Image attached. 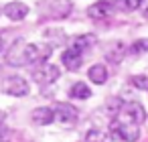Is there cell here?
Listing matches in <instances>:
<instances>
[{"mask_svg":"<svg viewBox=\"0 0 148 142\" xmlns=\"http://www.w3.org/2000/svg\"><path fill=\"white\" fill-rule=\"evenodd\" d=\"M110 134L116 136L118 140L124 142H136L140 138V126L138 124H130V122H112L110 126Z\"/></svg>","mask_w":148,"mask_h":142,"instance_id":"6da1fadb","label":"cell"},{"mask_svg":"<svg viewBox=\"0 0 148 142\" xmlns=\"http://www.w3.org/2000/svg\"><path fill=\"white\" fill-rule=\"evenodd\" d=\"M146 120V110H144V106L142 104H138V102H128V104H124V108H122V112L118 114V122H130V124H142Z\"/></svg>","mask_w":148,"mask_h":142,"instance_id":"7a4b0ae2","label":"cell"},{"mask_svg":"<svg viewBox=\"0 0 148 142\" xmlns=\"http://www.w3.org/2000/svg\"><path fill=\"white\" fill-rule=\"evenodd\" d=\"M51 51H53V47L49 43H29L27 45V65H33V63L45 65Z\"/></svg>","mask_w":148,"mask_h":142,"instance_id":"3957f363","label":"cell"},{"mask_svg":"<svg viewBox=\"0 0 148 142\" xmlns=\"http://www.w3.org/2000/svg\"><path fill=\"white\" fill-rule=\"evenodd\" d=\"M27 41L25 39H14V43L10 45V49L6 51V63L12 67H21L27 65Z\"/></svg>","mask_w":148,"mask_h":142,"instance_id":"277c9868","label":"cell"},{"mask_svg":"<svg viewBox=\"0 0 148 142\" xmlns=\"http://www.w3.org/2000/svg\"><path fill=\"white\" fill-rule=\"evenodd\" d=\"M29 83H27V79H23L21 75H10V77H6L4 81H2V91L6 93V95H14V97H23V95H27L29 93Z\"/></svg>","mask_w":148,"mask_h":142,"instance_id":"5b68a950","label":"cell"},{"mask_svg":"<svg viewBox=\"0 0 148 142\" xmlns=\"http://www.w3.org/2000/svg\"><path fill=\"white\" fill-rule=\"evenodd\" d=\"M59 75H61V73H59V67H57V65L45 63V65H41V67L33 73V79H35L37 83H41V85H49V83L57 81Z\"/></svg>","mask_w":148,"mask_h":142,"instance_id":"8992f818","label":"cell"},{"mask_svg":"<svg viewBox=\"0 0 148 142\" xmlns=\"http://www.w3.org/2000/svg\"><path fill=\"white\" fill-rule=\"evenodd\" d=\"M87 14L93 21H106V19H110L114 14V4L108 2V0H97V2H93L87 8Z\"/></svg>","mask_w":148,"mask_h":142,"instance_id":"52a82bcc","label":"cell"},{"mask_svg":"<svg viewBox=\"0 0 148 142\" xmlns=\"http://www.w3.org/2000/svg\"><path fill=\"white\" fill-rule=\"evenodd\" d=\"M126 55H128V45L124 41H112L106 47V59L110 63H122Z\"/></svg>","mask_w":148,"mask_h":142,"instance_id":"ba28073f","label":"cell"},{"mask_svg":"<svg viewBox=\"0 0 148 142\" xmlns=\"http://www.w3.org/2000/svg\"><path fill=\"white\" fill-rule=\"evenodd\" d=\"M81 55H83V53L77 51V49H73V47L65 49V51L61 53V63H63V67L69 69V71H77V69L81 67V63H83V57H81Z\"/></svg>","mask_w":148,"mask_h":142,"instance_id":"9c48e42d","label":"cell"},{"mask_svg":"<svg viewBox=\"0 0 148 142\" xmlns=\"http://www.w3.org/2000/svg\"><path fill=\"white\" fill-rule=\"evenodd\" d=\"M71 12H73V2L71 0H53L49 4V14L53 19H57V21L67 19Z\"/></svg>","mask_w":148,"mask_h":142,"instance_id":"30bf717a","label":"cell"},{"mask_svg":"<svg viewBox=\"0 0 148 142\" xmlns=\"http://www.w3.org/2000/svg\"><path fill=\"white\" fill-rule=\"evenodd\" d=\"M77 116H79V112H77V108L71 106V104H57V108H55V118H57L59 122H63V124L75 122Z\"/></svg>","mask_w":148,"mask_h":142,"instance_id":"8fae6325","label":"cell"},{"mask_svg":"<svg viewBox=\"0 0 148 142\" xmlns=\"http://www.w3.org/2000/svg\"><path fill=\"white\" fill-rule=\"evenodd\" d=\"M4 14L10 19V21H23L27 14H29V6L25 2H18V0H14V2H8L4 6Z\"/></svg>","mask_w":148,"mask_h":142,"instance_id":"7c38bea8","label":"cell"},{"mask_svg":"<svg viewBox=\"0 0 148 142\" xmlns=\"http://www.w3.org/2000/svg\"><path fill=\"white\" fill-rule=\"evenodd\" d=\"M31 120L37 126H49L55 120V110L53 108H35L31 112Z\"/></svg>","mask_w":148,"mask_h":142,"instance_id":"4fadbf2b","label":"cell"},{"mask_svg":"<svg viewBox=\"0 0 148 142\" xmlns=\"http://www.w3.org/2000/svg\"><path fill=\"white\" fill-rule=\"evenodd\" d=\"M87 77H89L91 83H95V85H103V83L108 81V69H106V65H101V63L91 65L89 71H87Z\"/></svg>","mask_w":148,"mask_h":142,"instance_id":"5bb4252c","label":"cell"},{"mask_svg":"<svg viewBox=\"0 0 148 142\" xmlns=\"http://www.w3.org/2000/svg\"><path fill=\"white\" fill-rule=\"evenodd\" d=\"M95 35H91V33H85V35H79V37H75L73 41H71V47L73 49H77V51H87V49H91L93 45H95Z\"/></svg>","mask_w":148,"mask_h":142,"instance_id":"9a60e30c","label":"cell"},{"mask_svg":"<svg viewBox=\"0 0 148 142\" xmlns=\"http://www.w3.org/2000/svg\"><path fill=\"white\" fill-rule=\"evenodd\" d=\"M69 95L75 97V99H89V97H91V89H89L87 83L75 81V83L71 85V89H69Z\"/></svg>","mask_w":148,"mask_h":142,"instance_id":"2e32d148","label":"cell"},{"mask_svg":"<svg viewBox=\"0 0 148 142\" xmlns=\"http://www.w3.org/2000/svg\"><path fill=\"white\" fill-rule=\"evenodd\" d=\"M83 142H110V138H108V134H106L103 130H99V128H91V130L85 132Z\"/></svg>","mask_w":148,"mask_h":142,"instance_id":"e0dca14e","label":"cell"},{"mask_svg":"<svg viewBox=\"0 0 148 142\" xmlns=\"http://www.w3.org/2000/svg\"><path fill=\"white\" fill-rule=\"evenodd\" d=\"M148 51V39H138L132 45H128V55H142Z\"/></svg>","mask_w":148,"mask_h":142,"instance_id":"ac0fdd59","label":"cell"},{"mask_svg":"<svg viewBox=\"0 0 148 142\" xmlns=\"http://www.w3.org/2000/svg\"><path fill=\"white\" fill-rule=\"evenodd\" d=\"M45 39H49L51 45H61V43H65V33L61 29H49V31H45Z\"/></svg>","mask_w":148,"mask_h":142,"instance_id":"d6986e66","label":"cell"},{"mask_svg":"<svg viewBox=\"0 0 148 142\" xmlns=\"http://www.w3.org/2000/svg\"><path fill=\"white\" fill-rule=\"evenodd\" d=\"M132 85L134 87H138V89H148V77H144V75H132Z\"/></svg>","mask_w":148,"mask_h":142,"instance_id":"ffe728a7","label":"cell"},{"mask_svg":"<svg viewBox=\"0 0 148 142\" xmlns=\"http://www.w3.org/2000/svg\"><path fill=\"white\" fill-rule=\"evenodd\" d=\"M8 136H10V132L4 124V116L0 114V142H8Z\"/></svg>","mask_w":148,"mask_h":142,"instance_id":"44dd1931","label":"cell"},{"mask_svg":"<svg viewBox=\"0 0 148 142\" xmlns=\"http://www.w3.org/2000/svg\"><path fill=\"white\" fill-rule=\"evenodd\" d=\"M140 4H142V0H124L126 10H136V8H140Z\"/></svg>","mask_w":148,"mask_h":142,"instance_id":"7402d4cb","label":"cell"},{"mask_svg":"<svg viewBox=\"0 0 148 142\" xmlns=\"http://www.w3.org/2000/svg\"><path fill=\"white\" fill-rule=\"evenodd\" d=\"M140 10H142V16H144V19H148V0H142Z\"/></svg>","mask_w":148,"mask_h":142,"instance_id":"603a6c76","label":"cell"},{"mask_svg":"<svg viewBox=\"0 0 148 142\" xmlns=\"http://www.w3.org/2000/svg\"><path fill=\"white\" fill-rule=\"evenodd\" d=\"M0 49H2V39H0Z\"/></svg>","mask_w":148,"mask_h":142,"instance_id":"cb8c5ba5","label":"cell"},{"mask_svg":"<svg viewBox=\"0 0 148 142\" xmlns=\"http://www.w3.org/2000/svg\"><path fill=\"white\" fill-rule=\"evenodd\" d=\"M0 14H2V12H0Z\"/></svg>","mask_w":148,"mask_h":142,"instance_id":"d4e9b609","label":"cell"}]
</instances>
